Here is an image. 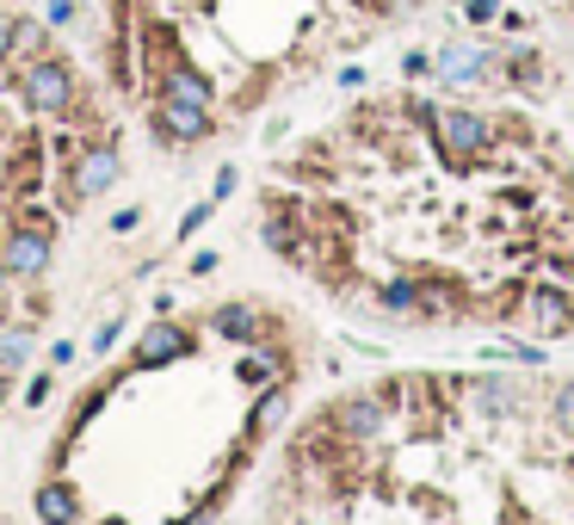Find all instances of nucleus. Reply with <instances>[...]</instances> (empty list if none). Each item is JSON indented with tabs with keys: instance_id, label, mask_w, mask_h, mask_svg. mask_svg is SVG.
<instances>
[{
	"instance_id": "21",
	"label": "nucleus",
	"mask_w": 574,
	"mask_h": 525,
	"mask_svg": "<svg viewBox=\"0 0 574 525\" xmlns=\"http://www.w3.org/2000/svg\"><path fill=\"white\" fill-rule=\"evenodd\" d=\"M556 427H568V432H574V384H562V389H556Z\"/></svg>"
},
{
	"instance_id": "4",
	"label": "nucleus",
	"mask_w": 574,
	"mask_h": 525,
	"mask_svg": "<svg viewBox=\"0 0 574 525\" xmlns=\"http://www.w3.org/2000/svg\"><path fill=\"white\" fill-rule=\"evenodd\" d=\"M488 75H495V56L481 44H464V38H457V44H445V56H438V81H445V87H476V81H488Z\"/></svg>"
},
{
	"instance_id": "7",
	"label": "nucleus",
	"mask_w": 574,
	"mask_h": 525,
	"mask_svg": "<svg viewBox=\"0 0 574 525\" xmlns=\"http://www.w3.org/2000/svg\"><path fill=\"white\" fill-rule=\"evenodd\" d=\"M118 173H124L118 149H111V142H99V149H87V154L75 161V192H80V199H94V192H111V185H118Z\"/></svg>"
},
{
	"instance_id": "19",
	"label": "nucleus",
	"mask_w": 574,
	"mask_h": 525,
	"mask_svg": "<svg viewBox=\"0 0 574 525\" xmlns=\"http://www.w3.org/2000/svg\"><path fill=\"white\" fill-rule=\"evenodd\" d=\"M402 75L408 81H426V75H438V62L426 56V50H408V56H402Z\"/></svg>"
},
{
	"instance_id": "11",
	"label": "nucleus",
	"mask_w": 574,
	"mask_h": 525,
	"mask_svg": "<svg viewBox=\"0 0 574 525\" xmlns=\"http://www.w3.org/2000/svg\"><path fill=\"white\" fill-rule=\"evenodd\" d=\"M37 519L44 525H75L80 519L75 489H68V482H44V489H37Z\"/></svg>"
},
{
	"instance_id": "1",
	"label": "nucleus",
	"mask_w": 574,
	"mask_h": 525,
	"mask_svg": "<svg viewBox=\"0 0 574 525\" xmlns=\"http://www.w3.org/2000/svg\"><path fill=\"white\" fill-rule=\"evenodd\" d=\"M438 124V142H445V154L464 168V161H476V154H488V142H495V124L476 118V111H433Z\"/></svg>"
},
{
	"instance_id": "22",
	"label": "nucleus",
	"mask_w": 574,
	"mask_h": 525,
	"mask_svg": "<svg viewBox=\"0 0 574 525\" xmlns=\"http://www.w3.org/2000/svg\"><path fill=\"white\" fill-rule=\"evenodd\" d=\"M13 50H19V19H7V13H0V62L13 56Z\"/></svg>"
},
{
	"instance_id": "5",
	"label": "nucleus",
	"mask_w": 574,
	"mask_h": 525,
	"mask_svg": "<svg viewBox=\"0 0 574 525\" xmlns=\"http://www.w3.org/2000/svg\"><path fill=\"white\" fill-rule=\"evenodd\" d=\"M327 420H334L346 439H377V432L389 427V401H383V396H346Z\"/></svg>"
},
{
	"instance_id": "24",
	"label": "nucleus",
	"mask_w": 574,
	"mask_h": 525,
	"mask_svg": "<svg viewBox=\"0 0 574 525\" xmlns=\"http://www.w3.org/2000/svg\"><path fill=\"white\" fill-rule=\"evenodd\" d=\"M44 19H50V25H68V19H75V0H50Z\"/></svg>"
},
{
	"instance_id": "14",
	"label": "nucleus",
	"mask_w": 574,
	"mask_h": 525,
	"mask_svg": "<svg viewBox=\"0 0 574 525\" xmlns=\"http://www.w3.org/2000/svg\"><path fill=\"white\" fill-rule=\"evenodd\" d=\"M25 353H32V328H7V334H0V371L25 365Z\"/></svg>"
},
{
	"instance_id": "9",
	"label": "nucleus",
	"mask_w": 574,
	"mask_h": 525,
	"mask_svg": "<svg viewBox=\"0 0 574 525\" xmlns=\"http://www.w3.org/2000/svg\"><path fill=\"white\" fill-rule=\"evenodd\" d=\"M531 328H538V334H568V297L556 291V285H538V291H531Z\"/></svg>"
},
{
	"instance_id": "3",
	"label": "nucleus",
	"mask_w": 574,
	"mask_h": 525,
	"mask_svg": "<svg viewBox=\"0 0 574 525\" xmlns=\"http://www.w3.org/2000/svg\"><path fill=\"white\" fill-rule=\"evenodd\" d=\"M50 247H56V229H44V223H19V229L7 235V247H0V260H7L13 278H44Z\"/></svg>"
},
{
	"instance_id": "12",
	"label": "nucleus",
	"mask_w": 574,
	"mask_h": 525,
	"mask_svg": "<svg viewBox=\"0 0 574 525\" xmlns=\"http://www.w3.org/2000/svg\"><path fill=\"white\" fill-rule=\"evenodd\" d=\"M210 328H217L223 340H260V309H248V303H223L217 315H210Z\"/></svg>"
},
{
	"instance_id": "17",
	"label": "nucleus",
	"mask_w": 574,
	"mask_h": 525,
	"mask_svg": "<svg viewBox=\"0 0 574 525\" xmlns=\"http://www.w3.org/2000/svg\"><path fill=\"white\" fill-rule=\"evenodd\" d=\"M507 75L526 81V87H538V56H531V50H512V56H507Z\"/></svg>"
},
{
	"instance_id": "16",
	"label": "nucleus",
	"mask_w": 574,
	"mask_h": 525,
	"mask_svg": "<svg viewBox=\"0 0 574 525\" xmlns=\"http://www.w3.org/2000/svg\"><path fill=\"white\" fill-rule=\"evenodd\" d=\"M383 303L389 309H420V285H408V278H389V285H383Z\"/></svg>"
},
{
	"instance_id": "28",
	"label": "nucleus",
	"mask_w": 574,
	"mask_h": 525,
	"mask_svg": "<svg viewBox=\"0 0 574 525\" xmlns=\"http://www.w3.org/2000/svg\"><path fill=\"white\" fill-rule=\"evenodd\" d=\"M106 525H118V519H106Z\"/></svg>"
},
{
	"instance_id": "23",
	"label": "nucleus",
	"mask_w": 574,
	"mask_h": 525,
	"mask_svg": "<svg viewBox=\"0 0 574 525\" xmlns=\"http://www.w3.org/2000/svg\"><path fill=\"white\" fill-rule=\"evenodd\" d=\"M204 223H210V204H192V211L180 216V235H198Z\"/></svg>"
},
{
	"instance_id": "27",
	"label": "nucleus",
	"mask_w": 574,
	"mask_h": 525,
	"mask_svg": "<svg viewBox=\"0 0 574 525\" xmlns=\"http://www.w3.org/2000/svg\"><path fill=\"white\" fill-rule=\"evenodd\" d=\"M296 525H327V519H296Z\"/></svg>"
},
{
	"instance_id": "8",
	"label": "nucleus",
	"mask_w": 574,
	"mask_h": 525,
	"mask_svg": "<svg viewBox=\"0 0 574 525\" xmlns=\"http://www.w3.org/2000/svg\"><path fill=\"white\" fill-rule=\"evenodd\" d=\"M192 340H186V328H173V322H155L149 334L137 340V365H167V358H180Z\"/></svg>"
},
{
	"instance_id": "6",
	"label": "nucleus",
	"mask_w": 574,
	"mask_h": 525,
	"mask_svg": "<svg viewBox=\"0 0 574 525\" xmlns=\"http://www.w3.org/2000/svg\"><path fill=\"white\" fill-rule=\"evenodd\" d=\"M155 130H161L167 142H204V137H210V106L161 99V106H155Z\"/></svg>"
},
{
	"instance_id": "10",
	"label": "nucleus",
	"mask_w": 574,
	"mask_h": 525,
	"mask_svg": "<svg viewBox=\"0 0 574 525\" xmlns=\"http://www.w3.org/2000/svg\"><path fill=\"white\" fill-rule=\"evenodd\" d=\"M161 99H186V106H210V81L186 62H173L167 75H161Z\"/></svg>"
},
{
	"instance_id": "20",
	"label": "nucleus",
	"mask_w": 574,
	"mask_h": 525,
	"mask_svg": "<svg viewBox=\"0 0 574 525\" xmlns=\"http://www.w3.org/2000/svg\"><path fill=\"white\" fill-rule=\"evenodd\" d=\"M272 371H279V365H272V358H248V365H241V377H248V384H272Z\"/></svg>"
},
{
	"instance_id": "18",
	"label": "nucleus",
	"mask_w": 574,
	"mask_h": 525,
	"mask_svg": "<svg viewBox=\"0 0 574 525\" xmlns=\"http://www.w3.org/2000/svg\"><path fill=\"white\" fill-rule=\"evenodd\" d=\"M500 13H507L500 0H464V19H469V25H495Z\"/></svg>"
},
{
	"instance_id": "2",
	"label": "nucleus",
	"mask_w": 574,
	"mask_h": 525,
	"mask_svg": "<svg viewBox=\"0 0 574 525\" xmlns=\"http://www.w3.org/2000/svg\"><path fill=\"white\" fill-rule=\"evenodd\" d=\"M19 87H25V99H32L37 111H68L75 106V75H68V62L56 56H37L25 75H19Z\"/></svg>"
},
{
	"instance_id": "13",
	"label": "nucleus",
	"mask_w": 574,
	"mask_h": 525,
	"mask_svg": "<svg viewBox=\"0 0 574 525\" xmlns=\"http://www.w3.org/2000/svg\"><path fill=\"white\" fill-rule=\"evenodd\" d=\"M469 401L488 408V415H512V408H519V389L500 384V377H481V384H469Z\"/></svg>"
},
{
	"instance_id": "25",
	"label": "nucleus",
	"mask_w": 574,
	"mask_h": 525,
	"mask_svg": "<svg viewBox=\"0 0 574 525\" xmlns=\"http://www.w3.org/2000/svg\"><path fill=\"white\" fill-rule=\"evenodd\" d=\"M7 278H13V272H7V260H0V291H7Z\"/></svg>"
},
{
	"instance_id": "26",
	"label": "nucleus",
	"mask_w": 574,
	"mask_h": 525,
	"mask_svg": "<svg viewBox=\"0 0 574 525\" xmlns=\"http://www.w3.org/2000/svg\"><path fill=\"white\" fill-rule=\"evenodd\" d=\"M0 401H7V371H0Z\"/></svg>"
},
{
	"instance_id": "15",
	"label": "nucleus",
	"mask_w": 574,
	"mask_h": 525,
	"mask_svg": "<svg viewBox=\"0 0 574 525\" xmlns=\"http://www.w3.org/2000/svg\"><path fill=\"white\" fill-rule=\"evenodd\" d=\"M284 408H291V401H284V389H272V396H260V408H253V432H272L284 420Z\"/></svg>"
}]
</instances>
